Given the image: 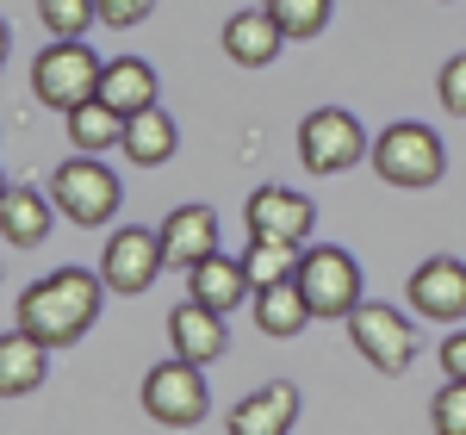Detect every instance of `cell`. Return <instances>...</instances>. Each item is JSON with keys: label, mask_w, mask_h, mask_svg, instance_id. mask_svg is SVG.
Segmentation results:
<instances>
[{"label": "cell", "mask_w": 466, "mask_h": 435, "mask_svg": "<svg viewBox=\"0 0 466 435\" xmlns=\"http://www.w3.org/2000/svg\"><path fill=\"white\" fill-rule=\"evenodd\" d=\"M100 298H106V280L87 274V268H56L13 298V324L37 336L44 349H69L75 336H87L94 318H100Z\"/></svg>", "instance_id": "obj_1"}, {"label": "cell", "mask_w": 466, "mask_h": 435, "mask_svg": "<svg viewBox=\"0 0 466 435\" xmlns=\"http://www.w3.org/2000/svg\"><path fill=\"white\" fill-rule=\"evenodd\" d=\"M100 75H106V63L81 37H56L50 50L32 56V94L56 112H75L81 100H100Z\"/></svg>", "instance_id": "obj_2"}, {"label": "cell", "mask_w": 466, "mask_h": 435, "mask_svg": "<svg viewBox=\"0 0 466 435\" xmlns=\"http://www.w3.org/2000/svg\"><path fill=\"white\" fill-rule=\"evenodd\" d=\"M448 168V149L430 125H386L373 137V175L386 187H435Z\"/></svg>", "instance_id": "obj_3"}, {"label": "cell", "mask_w": 466, "mask_h": 435, "mask_svg": "<svg viewBox=\"0 0 466 435\" xmlns=\"http://www.w3.org/2000/svg\"><path fill=\"white\" fill-rule=\"evenodd\" d=\"M299 292H305V305L318 311V318H355L360 305V261L349 249H305V261H299Z\"/></svg>", "instance_id": "obj_4"}, {"label": "cell", "mask_w": 466, "mask_h": 435, "mask_svg": "<svg viewBox=\"0 0 466 435\" xmlns=\"http://www.w3.org/2000/svg\"><path fill=\"white\" fill-rule=\"evenodd\" d=\"M50 199H56V212L75 218V224H112L118 212V175H112L100 156H69L56 175H50Z\"/></svg>", "instance_id": "obj_5"}, {"label": "cell", "mask_w": 466, "mask_h": 435, "mask_svg": "<svg viewBox=\"0 0 466 435\" xmlns=\"http://www.w3.org/2000/svg\"><path fill=\"white\" fill-rule=\"evenodd\" d=\"M144 410L156 423H168V430H193V423H206V410H212V392H206V367L193 361H162L144 373Z\"/></svg>", "instance_id": "obj_6"}, {"label": "cell", "mask_w": 466, "mask_h": 435, "mask_svg": "<svg viewBox=\"0 0 466 435\" xmlns=\"http://www.w3.org/2000/svg\"><path fill=\"white\" fill-rule=\"evenodd\" d=\"M162 268H168L162 230H144V224L112 230L106 249H100V280H106V292H118V298H137V292H149Z\"/></svg>", "instance_id": "obj_7"}, {"label": "cell", "mask_w": 466, "mask_h": 435, "mask_svg": "<svg viewBox=\"0 0 466 435\" xmlns=\"http://www.w3.org/2000/svg\"><path fill=\"white\" fill-rule=\"evenodd\" d=\"M360 156H373V144L360 137L355 112H342V106L305 112V125H299V162L311 175H342V168H355Z\"/></svg>", "instance_id": "obj_8"}, {"label": "cell", "mask_w": 466, "mask_h": 435, "mask_svg": "<svg viewBox=\"0 0 466 435\" xmlns=\"http://www.w3.org/2000/svg\"><path fill=\"white\" fill-rule=\"evenodd\" d=\"M349 342L360 349V361L373 367V373H404V367L417 361V329H410V318H398L392 305H373V298L349 318Z\"/></svg>", "instance_id": "obj_9"}, {"label": "cell", "mask_w": 466, "mask_h": 435, "mask_svg": "<svg viewBox=\"0 0 466 435\" xmlns=\"http://www.w3.org/2000/svg\"><path fill=\"white\" fill-rule=\"evenodd\" d=\"M243 218H249V237L255 243H305L311 230H318V206L305 199V193H292V187H261L249 206H243Z\"/></svg>", "instance_id": "obj_10"}, {"label": "cell", "mask_w": 466, "mask_h": 435, "mask_svg": "<svg viewBox=\"0 0 466 435\" xmlns=\"http://www.w3.org/2000/svg\"><path fill=\"white\" fill-rule=\"evenodd\" d=\"M404 298H410V311H423V318H435V324H461L466 318V261L430 255V261L410 274Z\"/></svg>", "instance_id": "obj_11"}, {"label": "cell", "mask_w": 466, "mask_h": 435, "mask_svg": "<svg viewBox=\"0 0 466 435\" xmlns=\"http://www.w3.org/2000/svg\"><path fill=\"white\" fill-rule=\"evenodd\" d=\"M168 342H175L180 361L212 367V361H224V349H230V324H224V311L199 305V298H187V305L168 311Z\"/></svg>", "instance_id": "obj_12"}, {"label": "cell", "mask_w": 466, "mask_h": 435, "mask_svg": "<svg viewBox=\"0 0 466 435\" xmlns=\"http://www.w3.org/2000/svg\"><path fill=\"white\" fill-rule=\"evenodd\" d=\"M162 249H168V268H199L206 255H218V212L212 206H175L162 218Z\"/></svg>", "instance_id": "obj_13"}, {"label": "cell", "mask_w": 466, "mask_h": 435, "mask_svg": "<svg viewBox=\"0 0 466 435\" xmlns=\"http://www.w3.org/2000/svg\"><path fill=\"white\" fill-rule=\"evenodd\" d=\"M292 423H299V386L274 379V386H261V392H249L237 404L224 430L230 435H292Z\"/></svg>", "instance_id": "obj_14"}, {"label": "cell", "mask_w": 466, "mask_h": 435, "mask_svg": "<svg viewBox=\"0 0 466 435\" xmlns=\"http://www.w3.org/2000/svg\"><path fill=\"white\" fill-rule=\"evenodd\" d=\"M187 298H199V305H212V311H224V318H230L243 298H255L249 268H243V261H230L224 249L206 255L199 268H187Z\"/></svg>", "instance_id": "obj_15"}, {"label": "cell", "mask_w": 466, "mask_h": 435, "mask_svg": "<svg viewBox=\"0 0 466 435\" xmlns=\"http://www.w3.org/2000/svg\"><path fill=\"white\" fill-rule=\"evenodd\" d=\"M280 44H287V32L274 25L268 6H249V13L224 19V56L243 63V69H268V63L280 56Z\"/></svg>", "instance_id": "obj_16"}, {"label": "cell", "mask_w": 466, "mask_h": 435, "mask_svg": "<svg viewBox=\"0 0 466 435\" xmlns=\"http://www.w3.org/2000/svg\"><path fill=\"white\" fill-rule=\"evenodd\" d=\"M50 218H56V199H44L32 187L13 181L0 193V237H6V249H37L50 237Z\"/></svg>", "instance_id": "obj_17"}, {"label": "cell", "mask_w": 466, "mask_h": 435, "mask_svg": "<svg viewBox=\"0 0 466 435\" xmlns=\"http://www.w3.org/2000/svg\"><path fill=\"white\" fill-rule=\"evenodd\" d=\"M44 373H50V349L13 324L6 342H0V392H6V399H25V392L44 386Z\"/></svg>", "instance_id": "obj_18"}, {"label": "cell", "mask_w": 466, "mask_h": 435, "mask_svg": "<svg viewBox=\"0 0 466 435\" xmlns=\"http://www.w3.org/2000/svg\"><path fill=\"white\" fill-rule=\"evenodd\" d=\"M100 100L112 112H125V118L149 112L156 106V69H149L144 56H112L106 75H100Z\"/></svg>", "instance_id": "obj_19"}, {"label": "cell", "mask_w": 466, "mask_h": 435, "mask_svg": "<svg viewBox=\"0 0 466 435\" xmlns=\"http://www.w3.org/2000/svg\"><path fill=\"white\" fill-rule=\"evenodd\" d=\"M175 149H180V131H175V118H168L162 106L125 118V156H131L137 168H162Z\"/></svg>", "instance_id": "obj_20"}, {"label": "cell", "mask_w": 466, "mask_h": 435, "mask_svg": "<svg viewBox=\"0 0 466 435\" xmlns=\"http://www.w3.org/2000/svg\"><path fill=\"white\" fill-rule=\"evenodd\" d=\"M249 305H255V329H261V336H274V342H287V336H299V329H305L311 318H318V311L305 305V292H299V280H292V287H274V292H255Z\"/></svg>", "instance_id": "obj_21"}, {"label": "cell", "mask_w": 466, "mask_h": 435, "mask_svg": "<svg viewBox=\"0 0 466 435\" xmlns=\"http://www.w3.org/2000/svg\"><path fill=\"white\" fill-rule=\"evenodd\" d=\"M69 118V144L81 149V156H94V149H118L125 144V112H112L106 100H81L75 112H63Z\"/></svg>", "instance_id": "obj_22"}, {"label": "cell", "mask_w": 466, "mask_h": 435, "mask_svg": "<svg viewBox=\"0 0 466 435\" xmlns=\"http://www.w3.org/2000/svg\"><path fill=\"white\" fill-rule=\"evenodd\" d=\"M299 261H305V255L292 249V243H255V249L243 255V268H249V287H255V292L292 287V280H299Z\"/></svg>", "instance_id": "obj_23"}, {"label": "cell", "mask_w": 466, "mask_h": 435, "mask_svg": "<svg viewBox=\"0 0 466 435\" xmlns=\"http://www.w3.org/2000/svg\"><path fill=\"white\" fill-rule=\"evenodd\" d=\"M287 37H318L329 25V0H261Z\"/></svg>", "instance_id": "obj_24"}, {"label": "cell", "mask_w": 466, "mask_h": 435, "mask_svg": "<svg viewBox=\"0 0 466 435\" xmlns=\"http://www.w3.org/2000/svg\"><path fill=\"white\" fill-rule=\"evenodd\" d=\"M37 19L50 37H81L100 19V0H37Z\"/></svg>", "instance_id": "obj_25"}, {"label": "cell", "mask_w": 466, "mask_h": 435, "mask_svg": "<svg viewBox=\"0 0 466 435\" xmlns=\"http://www.w3.org/2000/svg\"><path fill=\"white\" fill-rule=\"evenodd\" d=\"M430 430L435 435H466V379H448L430 399Z\"/></svg>", "instance_id": "obj_26"}, {"label": "cell", "mask_w": 466, "mask_h": 435, "mask_svg": "<svg viewBox=\"0 0 466 435\" xmlns=\"http://www.w3.org/2000/svg\"><path fill=\"white\" fill-rule=\"evenodd\" d=\"M435 94H441V106L454 112V118H466V56H448V63H441Z\"/></svg>", "instance_id": "obj_27"}, {"label": "cell", "mask_w": 466, "mask_h": 435, "mask_svg": "<svg viewBox=\"0 0 466 435\" xmlns=\"http://www.w3.org/2000/svg\"><path fill=\"white\" fill-rule=\"evenodd\" d=\"M149 13H156V0H100V25H112V32L144 25Z\"/></svg>", "instance_id": "obj_28"}, {"label": "cell", "mask_w": 466, "mask_h": 435, "mask_svg": "<svg viewBox=\"0 0 466 435\" xmlns=\"http://www.w3.org/2000/svg\"><path fill=\"white\" fill-rule=\"evenodd\" d=\"M441 373H448V379H466V329H454V336L441 342Z\"/></svg>", "instance_id": "obj_29"}]
</instances>
